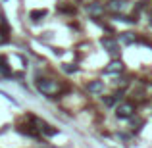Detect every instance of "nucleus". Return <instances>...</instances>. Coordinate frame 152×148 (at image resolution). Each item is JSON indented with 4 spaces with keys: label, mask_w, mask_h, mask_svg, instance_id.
Wrapping results in <instances>:
<instances>
[{
    "label": "nucleus",
    "mask_w": 152,
    "mask_h": 148,
    "mask_svg": "<svg viewBox=\"0 0 152 148\" xmlns=\"http://www.w3.org/2000/svg\"><path fill=\"white\" fill-rule=\"evenodd\" d=\"M37 89L41 90L42 94H46V96H54V94L60 93V85L54 81V79H39Z\"/></svg>",
    "instance_id": "obj_1"
},
{
    "label": "nucleus",
    "mask_w": 152,
    "mask_h": 148,
    "mask_svg": "<svg viewBox=\"0 0 152 148\" xmlns=\"http://www.w3.org/2000/svg\"><path fill=\"white\" fill-rule=\"evenodd\" d=\"M133 112H135V108H133V104H129V102H123V104H119V106L115 108V115H118L119 119L131 117V115H133Z\"/></svg>",
    "instance_id": "obj_2"
},
{
    "label": "nucleus",
    "mask_w": 152,
    "mask_h": 148,
    "mask_svg": "<svg viewBox=\"0 0 152 148\" xmlns=\"http://www.w3.org/2000/svg\"><path fill=\"white\" fill-rule=\"evenodd\" d=\"M121 71H123V62L121 60H112V62L106 66L104 73L106 75H114V73H121Z\"/></svg>",
    "instance_id": "obj_3"
},
{
    "label": "nucleus",
    "mask_w": 152,
    "mask_h": 148,
    "mask_svg": "<svg viewBox=\"0 0 152 148\" xmlns=\"http://www.w3.org/2000/svg\"><path fill=\"white\" fill-rule=\"evenodd\" d=\"M100 44H102V46H104V48H106L108 52H110V54H114V56L119 52V46H118V42H115L114 39H110V37L102 39V41H100Z\"/></svg>",
    "instance_id": "obj_4"
},
{
    "label": "nucleus",
    "mask_w": 152,
    "mask_h": 148,
    "mask_svg": "<svg viewBox=\"0 0 152 148\" xmlns=\"http://www.w3.org/2000/svg\"><path fill=\"white\" fill-rule=\"evenodd\" d=\"M87 12H89L93 17H98V15L104 14V6H102L100 2H93V4H89V6H87Z\"/></svg>",
    "instance_id": "obj_5"
},
{
    "label": "nucleus",
    "mask_w": 152,
    "mask_h": 148,
    "mask_svg": "<svg viewBox=\"0 0 152 148\" xmlns=\"http://www.w3.org/2000/svg\"><path fill=\"white\" fill-rule=\"evenodd\" d=\"M35 123H37V125H39V129H41L45 135H48V137H52V135H56V133H58L56 129H52L50 125H46V123H45V121H41V119H35Z\"/></svg>",
    "instance_id": "obj_6"
},
{
    "label": "nucleus",
    "mask_w": 152,
    "mask_h": 148,
    "mask_svg": "<svg viewBox=\"0 0 152 148\" xmlns=\"http://www.w3.org/2000/svg\"><path fill=\"white\" fill-rule=\"evenodd\" d=\"M125 0H112L110 4H108V10H112V12H121V10H125Z\"/></svg>",
    "instance_id": "obj_7"
},
{
    "label": "nucleus",
    "mask_w": 152,
    "mask_h": 148,
    "mask_svg": "<svg viewBox=\"0 0 152 148\" xmlns=\"http://www.w3.org/2000/svg\"><path fill=\"white\" fill-rule=\"evenodd\" d=\"M104 90V83L102 81H93L89 83V93H102Z\"/></svg>",
    "instance_id": "obj_8"
},
{
    "label": "nucleus",
    "mask_w": 152,
    "mask_h": 148,
    "mask_svg": "<svg viewBox=\"0 0 152 148\" xmlns=\"http://www.w3.org/2000/svg\"><path fill=\"white\" fill-rule=\"evenodd\" d=\"M119 41H121L123 44H131V42H135V35L133 33H121L119 35Z\"/></svg>",
    "instance_id": "obj_9"
},
{
    "label": "nucleus",
    "mask_w": 152,
    "mask_h": 148,
    "mask_svg": "<svg viewBox=\"0 0 152 148\" xmlns=\"http://www.w3.org/2000/svg\"><path fill=\"white\" fill-rule=\"evenodd\" d=\"M0 75H10V67L4 56H0Z\"/></svg>",
    "instance_id": "obj_10"
},
{
    "label": "nucleus",
    "mask_w": 152,
    "mask_h": 148,
    "mask_svg": "<svg viewBox=\"0 0 152 148\" xmlns=\"http://www.w3.org/2000/svg\"><path fill=\"white\" fill-rule=\"evenodd\" d=\"M46 15V10H35V12H31V19L33 21H39L41 17H45Z\"/></svg>",
    "instance_id": "obj_11"
},
{
    "label": "nucleus",
    "mask_w": 152,
    "mask_h": 148,
    "mask_svg": "<svg viewBox=\"0 0 152 148\" xmlns=\"http://www.w3.org/2000/svg\"><path fill=\"white\" fill-rule=\"evenodd\" d=\"M145 123V119H141V117H135L133 119V127H135V133H139L141 131V125Z\"/></svg>",
    "instance_id": "obj_12"
},
{
    "label": "nucleus",
    "mask_w": 152,
    "mask_h": 148,
    "mask_svg": "<svg viewBox=\"0 0 152 148\" xmlns=\"http://www.w3.org/2000/svg\"><path fill=\"white\" fill-rule=\"evenodd\" d=\"M102 102L106 104V106H114V102H115V96H104V98H102Z\"/></svg>",
    "instance_id": "obj_13"
},
{
    "label": "nucleus",
    "mask_w": 152,
    "mask_h": 148,
    "mask_svg": "<svg viewBox=\"0 0 152 148\" xmlns=\"http://www.w3.org/2000/svg\"><path fill=\"white\" fill-rule=\"evenodd\" d=\"M64 71H67V73H73V71H77V66H64Z\"/></svg>",
    "instance_id": "obj_14"
},
{
    "label": "nucleus",
    "mask_w": 152,
    "mask_h": 148,
    "mask_svg": "<svg viewBox=\"0 0 152 148\" xmlns=\"http://www.w3.org/2000/svg\"><path fill=\"white\" fill-rule=\"evenodd\" d=\"M6 41H8V37H6V35L2 33V31H0V44H4Z\"/></svg>",
    "instance_id": "obj_15"
},
{
    "label": "nucleus",
    "mask_w": 152,
    "mask_h": 148,
    "mask_svg": "<svg viewBox=\"0 0 152 148\" xmlns=\"http://www.w3.org/2000/svg\"><path fill=\"white\" fill-rule=\"evenodd\" d=\"M150 21H152V19H150Z\"/></svg>",
    "instance_id": "obj_16"
}]
</instances>
